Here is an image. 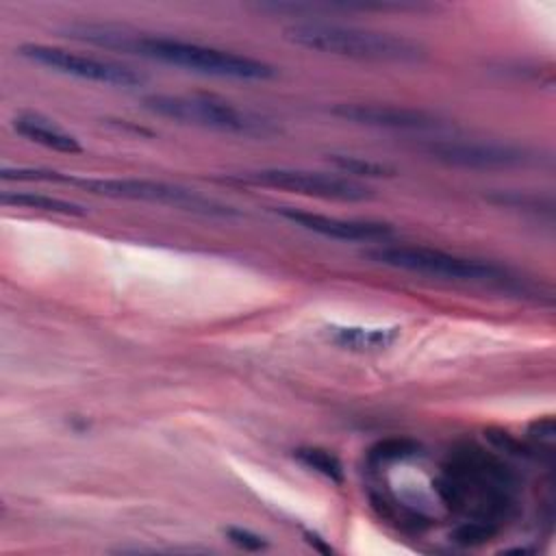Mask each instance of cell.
Here are the masks:
<instances>
[{"mask_svg":"<svg viewBox=\"0 0 556 556\" xmlns=\"http://www.w3.org/2000/svg\"><path fill=\"white\" fill-rule=\"evenodd\" d=\"M232 182L254 185V187H271L289 193H300L319 200H337V202H361L369 200L371 191L356 182L354 178L326 174V172H311V169H293V167H263V169H248L235 176H228Z\"/></svg>","mask_w":556,"mask_h":556,"instance_id":"obj_6","label":"cell"},{"mask_svg":"<svg viewBox=\"0 0 556 556\" xmlns=\"http://www.w3.org/2000/svg\"><path fill=\"white\" fill-rule=\"evenodd\" d=\"M13 128L24 139H28L33 143H39V146H43L48 150L63 152V154H80L83 152V146H80V141L74 135L63 130L54 122L46 119L43 115H37V113L17 115L13 119Z\"/></svg>","mask_w":556,"mask_h":556,"instance_id":"obj_12","label":"cell"},{"mask_svg":"<svg viewBox=\"0 0 556 556\" xmlns=\"http://www.w3.org/2000/svg\"><path fill=\"white\" fill-rule=\"evenodd\" d=\"M326 161L341 174H350V176H358V178H384V176L395 174V169L391 165L367 159V156H356V154L330 152V154H326Z\"/></svg>","mask_w":556,"mask_h":556,"instance_id":"obj_14","label":"cell"},{"mask_svg":"<svg viewBox=\"0 0 556 556\" xmlns=\"http://www.w3.org/2000/svg\"><path fill=\"white\" fill-rule=\"evenodd\" d=\"M67 37L93 43L98 48L137 54L148 61H159L187 72L232 78V80H267L276 76V67L232 50L202 46L195 41H182L174 37L146 35L117 24H87L78 22L65 28Z\"/></svg>","mask_w":556,"mask_h":556,"instance_id":"obj_1","label":"cell"},{"mask_svg":"<svg viewBox=\"0 0 556 556\" xmlns=\"http://www.w3.org/2000/svg\"><path fill=\"white\" fill-rule=\"evenodd\" d=\"M72 185L83 187L93 195H104L113 200H141L152 204H165L180 211L211 215V217H230L237 211L228 204H222L213 198L200 195L193 189H185L178 185L146 180V178H74Z\"/></svg>","mask_w":556,"mask_h":556,"instance_id":"obj_5","label":"cell"},{"mask_svg":"<svg viewBox=\"0 0 556 556\" xmlns=\"http://www.w3.org/2000/svg\"><path fill=\"white\" fill-rule=\"evenodd\" d=\"M285 39L293 46L343 56L356 61H376V63H419L426 56L421 43L371 28L345 26L334 22H293L285 28Z\"/></svg>","mask_w":556,"mask_h":556,"instance_id":"obj_2","label":"cell"},{"mask_svg":"<svg viewBox=\"0 0 556 556\" xmlns=\"http://www.w3.org/2000/svg\"><path fill=\"white\" fill-rule=\"evenodd\" d=\"M304 536H306V543L308 545H313L315 549H319V552H324V554H332V547L319 536V534H315V532H311V530H306L304 532Z\"/></svg>","mask_w":556,"mask_h":556,"instance_id":"obj_21","label":"cell"},{"mask_svg":"<svg viewBox=\"0 0 556 556\" xmlns=\"http://www.w3.org/2000/svg\"><path fill=\"white\" fill-rule=\"evenodd\" d=\"M224 534H226V539H228L232 545H237L239 549H245V552H261V549L267 547L265 536H261V534H256V532H252V530H245V528H235V526H230V528L224 530Z\"/></svg>","mask_w":556,"mask_h":556,"instance_id":"obj_18","label":"cell"},{"mask_svg":"<svg viewBox=\"0 0 556 556\" xmlns=\"http://www.w3.org/2000/svg\"><path fill=\"white\" fill-rule=\"evenodd\" d=\"M334 117H341L352 124L371 126V128H387V130H404V132H432L443 128V124L421 111L410 106H395V104H374V102H341L330 109Z\"/></svg>","mask_w":556,"mask_h":556,"instance_id":"obj_9","label":"cell"},{"mask_svg":"<svg viewBox=\"0 0 556 556\" xmlns=\"http://www.w3.org/2000/svg\"><path fill=\"white\" fill-rule=\"evenodd\" d=\"M493 532H495L493 528L482 526V523H465V526H460V528L454 532V541H458V543H463V545H478V543L489 541V536H491Z\"/></svg>","mask_w":556,"mask_h":556,"instance_id":"obj_19","label":"cell"},{"mask_svg":"<svg viewBox=\"0 0 556 556\" xmlns=\"http://www.w3.org/2000/svg\"><path fill=\"white\" fill-rule=\"evenodd\" d=\"M293 456L304 467L317 471L319 476H324L332 482H343V465L332 452H328L324 447H300V450H295Z\"/></svg>","mask_w":556,"mask_h":556,"instance_id":"obj_15","label":"cell"},{"mask_svg":"<svg viewBox=\"0 0 556 556\" xmlns=\"http://www.w3.org/2000/svg\"><path fill=\"white\" fill-rule=\"evenodd\" d=\"M424 150L434 161L465 169H510L532 159L523 148L491 141L432 139Z\"/></svg>","mask_w":556,"mask_h":556,"instance_id":"obj_8","label":"cell"},{"mask_svg":"<svg viewBox=\"0 0 556 556\" xmlns=\"http://www.w3.org/2000/svg\"><path fill=\"white\" fill-rule=\"evenodd\" d=\"M363 256L371 258L378 265H387L393 269L426 274L443 280H460V282H491L502 280L504 269L493 263H484L478 258H467L458 254H450L443 250L426 248V245H400V243H378L363 252Z\"/></svg>","mask_w":556,"mask_h":556,"instance_id":"obj_4","label":"cell"},{"mask_svg":"<svg viewBox=\"0 0 556 556\" xmlns=\"http://www.w3.org/2000/svg\"><path fill=\"white\" fill-rule=\"evenodd\" d=\"M326 339L341 348V350H350V352H380L391 348L400 334L402 328L400 326H326L324 328Z\"/></svg>","mask_w":556,"mask_h":556,"instance_id":"obj_11","label":"cell"},{"mask_svg":"<svg viewBox=\"0 0 556 556\" xmlns=\"http://www.w3.org/2000/svg\"><path fill=\"white\" fill-rule=\"evenodd\" d=\"M417 450H419V445L410 439H387V441H380L371 450V460H376V463L402 460L406 456H415Z\"/></svg>","mask_w":556,"mask_h":556,"instance_id":"obj_17","label":"cell"},{"mask_svg":"<svg viewBox=\"0 0 556 556\" xmlns=\"http://www.w3.org/2000/svg\"><path fill=\"white\" fill-rule=\"evenodd\" d=\"M276 213L321 237L328 239H339V241H384L387 237L393 235V228L384 222H369V219H343L334 215H324V213H313V211H302V208H291V206H280Z\"/></svg>","mask_w":556,"mask_h":556,"instance_id":"obj_10","label":"cell"},{"mask_svg":"<svg viewBox=\"0 0 556 556\" xmlns=\"http://www.w3.org/2000/svg\"><path fill=\"white\" fill-rule=\"evenodd\" d=\"M2 180H17V182H72V176H65L54 169H35V167H2Z\"/></svg>","mask_w":556,"mask_h":556,"instance_id":"obj_16","label":"cell"},{"mask_svg":"<svg viewBox=\"0 0 556 556\" xmlns=\"http://www.w3.org/2000/svg\"><path fill=\"white\" fill-rule=\"evenodd\" d=\"M143 106L178 124L211 128L241 137H269L278 132L276 124L250 109L235 106L228 100L204 93H150Z\"/></svg>","mask_w":556,"mask_h":556,"instance_id":"obj_3","label":"cell"},{"mask_svg":"<svg viewBox=\"0 0 556 556\" xmlns=\"http://www.w3.org/2000/svg\"><path fill=\"white\" fill-rule=\"evenodd\" d=\"M2 204L7 206H20V208H35L46 213H59V215H85V208L76 202L52 198L46 193H30V191H4L0 195Z\"/></svg>","mask_w":556,"mask_h":556,"instance_id":"obj_13","label":"cell"},{"mask_svg":"<svg viewBox=\"0 0 556 556\" xmlns=\"http://www.w3.org/2000/svg\"><path fill=\"white\" fill-rule=\"evenodd\" d=\"M530 437L536 439L539 443H547L552 445L554 441V419L552 417H543L530 424Z\"/></svg>","mask_w":556,"mask_h":556,"instance_id":"obj_20","label":"cell"},{"mask_svg":"<svg viewBox=\"0 0 556 556\" xmlns=\"http://www.w3.org/2000/svg\"><path fill=\"white\" fill-rule=\"evenodd\" d=\"M20 56L28 59L35 65H41L50 72L74 76L89 83L111 85V87H139L146 78L117 61L98 59L89 54H80L74 50H65L59 46H46V43H24L20 46Z\"/></svg>","mask_w":556,"mask_h":556,"instance_id":"obj_7","label":"cell"}]
</instances>
